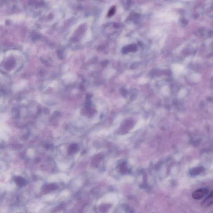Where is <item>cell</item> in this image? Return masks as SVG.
<instances>
[{
	"mask_svg": "<svg viewBox=\"0 0 213 213\" xmlns=\"http://www.w3.org/2000/svg\"><path fill=\"white\" fill-rule=\"evenodd\" d=\"M209 192V190L206 189H201L193 193L192 197L195 199H200L208 194Z\"/></svg>",
	"mask_w": 213,
	"mask_h": 213,
	"instance_id": "cell-1",
	"label": "cell"
},
{
	"mask_svg": "<svg viewBox=\"0 0 213 213\" xmlns=\"http://www.w3.org/2000/svg\"><path fill=\"white\" fill-rule=\"evenodd\" d=\"M213 204V191L202 201V206L204 207H208Z\"/></svg>",
	"mask_w": 213,
	"mask_h": 213,
	"instance_id": "cell-2",
	"label": "cell"
},
{
	"mask_svg": "<svg viewBox=\"0 0 213 213\" xmlns=\"http://www.w3.org/2000/svg\"><path fill=\"white\" fill-rule=\"evenodd\" d=\"M115 11V8L113 7L111 8V9L109 10V12L108 13V15L109 16H111L113 15L114 14V13Z\"/></svg>",
	"mask_w": 213,
	"mask_h": 213,
	"instance_id": "cell-3",
	"label": "cell"
}]
</instances>
